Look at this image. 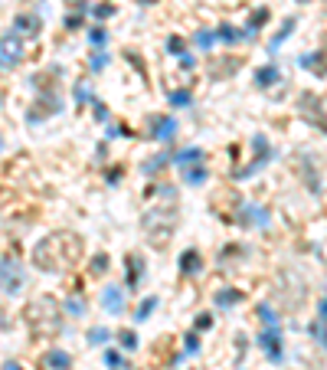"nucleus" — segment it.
<instances>
[{"label": "nucleus", "instance_id": "obj_16", "mask_svg": "<svg viewBox=\"0 0 327 370\" xmlns=\"http://www.w3.org/2000/svg\"><path fill=\"white\" fill-rule=\"evenodd\" d=\"M66 311H69V315H75V318L85 315V302H82V298H69V302H66Z\"/></svg>", "mask_w": 327, "mask_h": 370}, {"label": "nucleus", "instance_id": "obj_22", "mask_svg": "<svg viewBox=\"0 0 327 370\" xmlns=\"http://www.w3.org/2000/svg\"><path fill=\"white\" fill-rule=\"evenodd\" d=\"M213 39H216V36H213V33H206V30H200V33H197V43L203 46V50H206V46H213Z\"/></svg>", "mask_w": 327, "mask_h": 370}, {"label": "nucleus", "instance_id": "obj_27", "mask_svg": "<svg viewBox=\"0 0 327 370\" xmlns=\"http://www.w3.org/2000/svg\"><path fill=\"white\" fill-rule=\"evenodd\" d=\"M213 324V318L210 315H203V318H197V327H200V331H203V327H210Z\"/></svg>", "mask_w": 327, "mask_h": 370}, {"label": "nucleus", "instance_id": "obj_19", "mask_svg": "<svg viewBox=\"0 0 327 370\" xmlns=\"http://www.w3.org/2000/svg\"><path fill=\"white\" fill-rule=\"evenodd\" d=\"M216 302H219V305H232V302H239V292H219Z\"/></svg>", "mask_w": 327, "mask_h": 370}, {"label": "nucleus", "instance_id": "obj_7", "mask_svg": "<svg viewBox=\"0 0 327 370\" xmlns=\"http://www.w3.org/2000/svg\"><path fill=\"white\" fill-rule=\"evenodd\" d=\"M177 164H180V167H193V164H203V151H200V148H186L183 154H177Z\"/></svg>", "mask_w": 327, "mask_h": 370}, {"label": "nucleus", "instance_id": "obj_11", "mask_svg": "<svg viewBox=\"0 0 327 370\" xmlns=\"http://www.w3.org/2000/svg\"><path fill=\"white\" fill-rule=\"evenodd\" d=\"M183 180H186V184H203V180H206V167H200V164H193V167H190V171H186V174H183Z\"/></svg>", "mask_w": 327, "mask_h": 370}, {"label": "nucleus", "instance_id": "obj_2", "mask_svg": "<svg viewBox=\"0 0 327 370\" xmlns=\"http://www.w3.org/2000/svg\"><path fill=\"white\" fill-rule=\"evenodd\" d=\"M20 59H23V43H20L17 33H7L0 39V69H13Z\"/></svg>", "mask_w": 327, "mask_h": 370}, {"label": "nucleus", "instance_id": "obj_26", "mask_svg": "<svg viewBox=\"0 0 327 370\" xmlns=\"http://www.w3.org/2000/svg\"><path fill=\"white\" fill-rule=\"evenodd\" d=\"M92 43L102 46V43H105V33H102V30H92Z\"/></svg>", "mask_w": 327, "mask_h": 370}, {"label": "nucleus", "instance_id": "obj_30", "mask_svg": "<svg viewBox=\"0 0 327 370\" xmlns=\"http://www.w3.org/2000/svg\"><path fill=\"white\" fill-rule=\"evenodd\" d=\"M4 370H20V367H17V364H7V367H4Z\"/></svg>", "mask_w": 327, "mask_h": 370}, {"label": "nucleus", "instance_id": "obj_15", "mask_svg": "<svg viewBox=\"0 0 327 370\" xmlns=\"http://www.w3.org/2000/svg\"><path fill=\"white\" fill-rule=\"evenodd\" d=\"M259 321H265L268 327H278V318H275V311L268 308V305H259Z\"/></svg>", "mask_w": 327, "mask_h": 370}, {"label": "nucleus", "instance_id": "obj_29", "mask_svg": "<svg viewBox=\"0 0 327 370\" xmlns=\"http://www.w3.org/2000/svg\"><path fill=\"white\" fill-rule=\"evenodd\" d=\"M105 62H108V56H95V59H92V66H95V69H102Z\"/></svg>", "mask_w": 327, "mask_h": 370}, {"label": "nucleus", "instance_id": "obj_32", "mask_svg": "<svg viewBox=\"0 0 327 370\" xmlns=\"http://www.w3.org/2000/svg\"><path fill=\"white\" fill-rule=\"evenodd\" d=\"M0 148H4V144H0Z\"/></svg>", "mask_w": 327, "mask_h": 370}, {"label": "nucleus", "instance_id": "obj_1", "mask_svg": "<svg viewBox=\"0 0 327 370\" xmlns=\"http://www.w3.org/2000/svg\"><path fill=\"white\" fill-rule=\"evenodd\" d=\"M82 256V239L62 233V236H53V239H43L33 253V262L39 269H59V265H72L75 259Z\"/></svg>", "mask_w": 327, "mask_h": 370}, {"label": "nucleus", "instance_id": "obj_3", "mask_svg": "<svg viewBox=\"0 0 327 370\" xmlns=\"http://www.w3.org/2000/svg\"><path fill=\"white\" fill-rule=\"evenodd\" d=\"M102 308H105L108 315H118V311L124 308V292L115 289V285H111V289H105V292H102Z\"/></svg>", "mask_w": 327, "mask_h": 370}, {"label": "nucleus", "instance_id": "obj_31", "mask_svg": "<svg viewBox=\"0 0 327 370\" xmlns=\"http://www.w3.org/2000/svg\"><path fill=\"white\" fill-rule=\"evenodd\" d=\"M141 4H154V0H141Z\"/></svg>", "mask_w": 327, "mask_h": 370}, {"label": "nucleus", "instance_id": "obj_12", "mask_svg": "<svg viewBox=\"0 0 327 370\" xmlns=\"http://www.w3.org/2000/svg\"><path fill=\"white\" fill-rule=\"evenodd\" d=\"M275 79H278V69H275V66H268V69H259V75H255V82H259V86H272Z\"/></svg>", "mask_w": 327, "mask_h": 370}, {"label": "nucleus", "instance_id": "obj_18", "mask_svg": "<svg viewBox=\"0 0 327 370\" xmlns=\"http://www.w3.org/2000/svg\"><path fill=\"white\" fill-rule=\"evenodd\" d=\"M121 347L134 351V347H137V334H134V331H121Z\"/></svg>", "mask_w": 327, "mask_h": 370}, {"label": "nucleus", "instance_id": "obj_4", "mask_svg": "<svg viewBox=\"0 0 327 370\" xmlns=\"http://www.w3.org/2000/svg\"><path fill=\"white\" fill-rule=\"evenodd\" d=\"M262 347H265V351L268 354H272V357L278 360V357H282V344H278V341H282V338H278V327H268V331L265 334H262Z\"/></svg>", "mask_w": 327, "mask_h": 370}, {"label": "nucleus", "instance_id": "obj_21", "mask_svg": "<svg viewBox=\"0 0 327 370\" xmlns=\"http://www.w3.org/2000/svg\"><path fill=\"white\" fill-rule=\"evenodd\" d=\"M167 50H170L173 56H180V50H183V39H180V36H170V39H167Z\"/></svg>", "mask_w": 327, "mask_h": 370}, {"label": "nucleus", "instance_id": "obj_8", "mask_svg": "<svg viewBox=\"0 0 327 370\" xmlns=\"http://www.w3.org/2000/svg\"><path fill=\"white\" fill-rule=\"evenodd\" d=\"M173 131H177V121H173V118H164V121L157 125L154 138H161V141H170V138H173Z\"/></svg>", "mask_w": 327, "mask_h": 370}, {"label": "nucleus", "instance_id": "obj_25", "mask_svg": "<svg viewBox=\"0 0 327 370\" xmlns=\"http://www.w3.org/2000/svg\"><path fill=\"white\" fill-rule=\"evenodd\" d=\"M102 269H108V256H99V259L92 262V272H102Z\"/></svg>", "mask_w": 327, "mask_h": 370}, {"label": "nucleus", "instance_id": "obj_5", "mask_svg": "<svg viewBox=\"0 0 327 370\" xmlns=\"http://www.w3.org/2000/svg\"><path fill=\"white\" fill-rule=\"evenodd\" d=\"M0 282L7 285V292H20V272H17V269H7V265H0Z\"/></svg>", "mask_w": 327, "mask_h": 370}, {"label": "nucleus", "instance_id": "obj_17", "mask_svg": "<svg viewBox=\"0 0 327 370\" xmlns=\"http://www.w3.org/2000/svg\"><path fill=\"white\" fill-rule=\"evenodd\" d=\"M170 105L173 108H186V105H190V92H173L170 95Z\"/></svg>", "mask_w": 327, "mask_h": 370}, {"label": "nucleus", "instance_id": "obj_14", "mask_svg": "<svg viewBox=\"0 0 327 370\" xmlns=\"http://www.w3.org/2000/svg\"><path fill=\"white\" fill-rule=\"evenodd\" d=\"M180 269H183V272H197L200 269V256L197 253H186L183 259H180Z\"/></svg>", "mask_w": 327, "mask_h": 370}, {"label": "nucleus", "instance_id": "obj_28", "mask_svg": "<svg viewBox=\"0 0 327 370\" xmlns=\"http://www.w3.org/2000/svg\"><path fill=\"white\" fill-rule=\"evenodd\" d=\"M95 13H99V17L105 20V17H111V13H115V7H99V10H95Z\"/></svg>", "mask_w": 327, "mask_h": 370}, {"label": "nucleus", "instance_id": "obj_20", "mask_svg": "<svg viewBox=\"0 0 327 370\" xmlns=\"http://www.w3.org/2000/svg\"><path fill=\"white\" fill-rule=\"evenodd\" d=\"M219 36H222V39H226V43H236V39H239V36H242V33H236V30H232V26H222V30H219Z\"/></svg>", "mask_w": 327, "mask_h": 370}, {"label": "nucleus", "instance_id": "obj_13", "mask_svg": "<svg viewBox=\"0 0 327 370\" xmlns=\"http://www.w3.org/2000/svg\"><path fill=\"white\" fill-rule=\"evenodd\" d=\"M154 308H157V298L151 295V298H144V305L137 308V315H134V318H137V321H148V318H151V311H154Z\"/></svg>", "mask_w": 327, "mask_h": 370}, {"label": "nucleus", "instance_id": "obj_24", "mask_svg": "<svg viewBox=\"0 0 327 370\" xmlns=\"http://www.w3.org/2000/svg\"><path fill=\"white\" fill-rule=\"evenodd\" d=\"M105 360H108V364L115 367V370H121V357H118L115 351H108V354H105Z\"/></svg>", "mask_w": 327, "mask_h": 370}, {"label": "nucleus", "instance_id": "obj_6", "mask_svg": "<svg viewBox=\"0 0 327 370\" xmlns=\"http://www.w3.org/2000/svg\"><path fill=\"white\" fill-rule=\"evenodd\" d=\"M46 364H50L53 370H69V367H72V357H69L66 351H50V357H46Z\"/></svg>", "mask_w": 327, "mask_h": 370}, {"label": "nucleus", "instance_id": "obj_10", "mask_svg": "<svg viewBox=\"0 0 327 370\" xmlns=\"http://www.w3.org/2000/svg\"><path fill=\"white\" fill-rule=\"evenodd\" d=\"M17 30L26 33V36H36L39 26H36V20H33V17H20V20H17Z\"/></svg>", "mask_w": 327, "mask_h": 370}, {"label": "nucleus", "instance_id": "obj_9", "mask_svg": "<svg viewBox=\"0 0 327 370\" xmlns=\"http://www.w3.org/2000/svg\"><path fill=\"white\" fill-rule=\"evenodd\" d=\"M108 341H111V331H108V327H92V331H88V344L102 347V344H108Z\"/></svg>", "mask_w": 327, "mask_h": 370}, {"label": "nucleus", "instance_id": "obj_23", "mask_svg": "<svg viewBox=\"0 0 327 370\" xmlns=\"http://www.w3.org/2000/svg\"><path fill=\"white\" fill-rule=\"evenodd\" d=\"M200 351V341H197V334H190L186 338V354H197Z\"/></svg>", "mask_w": 327, "mask_h": 370}]
</instances>
